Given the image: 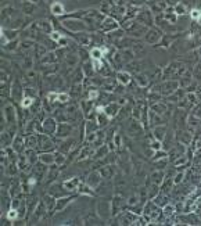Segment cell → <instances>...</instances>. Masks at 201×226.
<instances>
[{"label": "cell", "instance_id": "7c38bea8", "mask_svg": "<svg viewBox=\"0 0 201 226\" xmlns=\"http://www.w3.org/2000/svg\"><path fill=\"white\" fill-rule=\"evenodd\" d=\"M200 22H201V18H200Z\"/></svg>", "mask_w": 201, "mask_h": 226}, {"label": "cell", "instance_id": "9c48e42d", "mask_svg": "<svg viewBox=\"0 0 201 226\" xmlns=\"http://www.w3.org/2000/svg\"><path fill=\"white\" fill-rule=\"evenodd\" d=\"M52 39L53 40H60L61 39V35H60V33H57V32H53L52 33Z\"/></svg>", "mask_w": 201, "mask_h": 226}, {"label": "cell", "instance_id": "ba28073f", "mask_svg": "<svg viewBox=\"0 0 201 226\" xmlns=\"http://www.w3.org/2000/svg\"><path fill=\"white\" fill-rule=\"evenodd\" d=\"M8 218L10 219H14V218H17V211L15 210H11L8 212Z\"/></svg>", "mask_w": 201, "mask_h": 226}, {"label": "cell", "instance_id": "7a4b0ae2", "mask_svg": "<svg viewBox=\"0 0 201 226\" xmlns=\"http://www.w3.org/2000/svg\"><path fill=\"white\" fill-rule=\"evenodd\" d=\"M103 49H98V47H94V49H92V53H90V56H92V58L93 60H98V58H101L103 57Z\"/></svg>", "mask_w": 201, "mask_h": 226}, {"label": "cell", "instance_id": "3957f363", "mask_svg": "<svg viewBox=\"0 0 201 226\" xmlns=\"http://www.w3.org/2000/svg\"><path fill=\"white\" fill-rule=\"evenodd\" d=\"M118 79H119V82H121V83L126 85L128 82H129V75L125 74V72H119V74H118Z\"/></svg>", "mask_w": 201, "mask_h": 226}, {"label": "cell", "instance_id": "6da1fadb", "mask_svg": "<svg viewBox=\"0 0 201 226\" xmlns=\"http://www.w3.org/2000/svg\"><path fill=\"white\" fill-rule=\"evenodd\" d=\"M52 13H53V14H56V15L64 14V7H63V4H60V3H54V4L52 6Z\"/></svg>", "mask_w": 201, "mask_h": 226}, {"label": "cell", "instance_id": "277c9868", "mask_svg": "<svg viewBox=\"0 0 201 226\" xmlns=\"http://www.w3.org/2000/svg\"><path fill=\"white\" fill-rule=\"evenodd\" d=\"M112 24H115V21H112L111 18H108L105 21V25H104V29H108V28H112Z\"/></svg>", "mask_w": 201, "mask_h": 226}, {"label": "cell", "instance_id": "5b68a950", "mask_svg": "<svg viewBox=\"0 0 201 226\" xmlns=\"http://www.w3.org/2000/svg\"><path fill=\"white\" fill-rule=\"evenodd\" d=\"M68 99H69V97H68V94H67V93H58V100H61L63 103H64V101H67Z\"/></svg>", "mask_w": 201, "mask_h": 226}, {"label": "cell", "instance_id": "8fae6325", "mask_svg": "<svg viewBox=\"0 0 201 226\" xmlns=\"http://www.w3.org/2000/svg\"><path fill=\"white\" fill-rule=\"evenodd\" d=\"M97 94H98L97 92H96V90H93V92H90V93H89V97H90V99H96V97H97Z\"/></svg>", "mask_w": 201, "mask_h": 226}, {"label": "cell", "instance_id": "52a82bcc", "mask_svg": "<svg viewBox=\"0 0 201 226\" xmlns=\"http://www.w3.org/2000/svg\"><path fill=\"white\" fill-rule=\"evenodd\" d=\"M93 65H94V68H96V70L98 71V70L101 68V63H100L98 60H93Z\"/></svg>", "mask_w": 201, "mask_h": 226}, {"label": "cell", "instance_id": "8992f818", "mask_svg": "<svg viewBox=\"0 0 201 226\" xmlns=\"http://www.w3.org/2000/svg\"><path fill=\"white\" fill-rule=\"evenodd\" d=\"M31 104H32V100H31L29 97L24 99V101H22V105H24V107H29Z\"/></svg>", "mask_w": 201, "mask_h": 226}, {"label": "cell", "instance_id": "30bf717a", "mask_svg": "<svg viewBox=\"0 0 201 226\" xmlns=\"http://www.w3.org/2000/svg\"><path fill=\"white\" fill-rule=\"evenodd\" d=\"M198 15H200L198 10H193V11H192V17H193V18H198Z\"/></svg>", "mask_w": 201, "mask_h": 226}]
</instances>
